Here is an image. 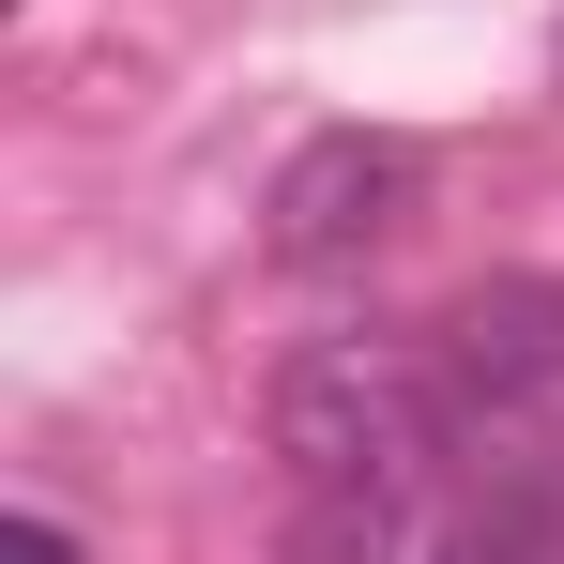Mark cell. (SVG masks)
I'll return each mask as SVG.
<instances>
[{
	"label": "cell",
	"instance_id": "5b68a950",
	"mask_svg": "<svg viewBox=\"0 0 564 564\" xmlns=\"http://www.w3.org/2000/svg\"><path fill=\"white\" fill-rule=\"evenodd\" d=\"M0 564H77V534H62L46 503H15V519H0Z\"/></svg>",
	"mask_w": 564,
	"mask_h": 564
},
{
	"label": "cell",
	"instance_id": "3957f363",
	"mask_svg": "<svg viewBox=\"0 0 564 564\" xmlns=\"http://www.w3.org/2000/svg\"><path fill=\"white\" fill-rule=\"evenodd\" d=\"M443 381H458L473 412L564 397V275H473L443 305Z\"/></svg>",
	"mask_w": 564,
	"mask_h": 564
},
{
	"label": "cell",
	"instance_id": "277c9868",
	"mask_svg": "<svg viewBox=\"0 0 564 564\" xmlns=\"http://www.w3.org/2000/svg\"><path fill=\"white\" fill-rule=\"evenodd\" d=\"M290 564H412V503H305Z\"/></svg>",
	"mask_w": 564,
	"mask_h": 564
},
{
	"label": "cell",
	"instance_id": "7a4b0ae2",
	"mask_svg": "<svg viewBox=\"0 0 564 564\" xmlns=\"http://www.w3.org/2000/svg\"><path fill=\"white\" fill-rule=\"evenodd\" d=\"M412 214H427V153H412L397 122H321L275 184H260V260H275V275H367Z\"/></svg>",
	"mask_w": 564,
	"mask_h": 564
},
{
	"label": "cell",
	"instance_id": "6da1fadb",
	"mask_svg": "<svg viewBox=\"0 0 564 564\" xmlns=\"http://www.w3.org/2000/svg\"><path fill=\"white\" fill-rule=\"evenodd\" d=\"M260 427H275V473L305 503H412L427 458H443V381L397 336H321V351L275 367Z\"/></svg>",
	"mask_w": 564,
	"mask_h": 564
},
{
	"label": "cell",
	"instance_id": "8992f818",
	"mask_svg": "<svg viewBox=\"0 0 564 564\" xmlns=\"http://www.w3.org/2000/svg\"><path fill=\"white\" fill-rule=\"evenodd\" d=\"M550 62H564V31H550Z\"/></svg>",
	"mask_w": 564,
	"mask_h": 564
}]
</instances>
